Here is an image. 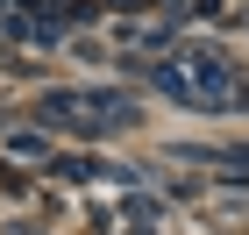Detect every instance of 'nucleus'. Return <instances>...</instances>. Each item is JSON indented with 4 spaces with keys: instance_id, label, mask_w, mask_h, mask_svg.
I'll return each mask as SVG.
<instances>
[{
    "instance_id": "obj_1",
    "label": "nucleus",
    "mask_w": 249,
    "mask_h": 235,
    "mask_svg": "<svg viewBox=\"0 0 249 235\" xmlns=\"http://www.w3.org/2000/svg\"><path fill=\"white\" fill-rule=\"evenodd\" d=\"M157 86H164V93H178V100H192V107H221V100L235 93V72H228V57H221V50H185L178 64H164V72H157Z\"/></svg>"
},
{
    "instance_id": "obj_2",
    "label": "nucleus",
    "mask_w": 249,
    "mask_h": 235,
    "mask_svg": "<svg viewBox=\"0 0 249 235\" xmlns=\"http://www.w3.org/2000/svg\"><path fill=\"white\" fill-rule=\"evenodd\" d=\"M135 107L121 93H50V121H64V128H78V136H107V128H121Z\"/></svg>"
}]
</instances>
